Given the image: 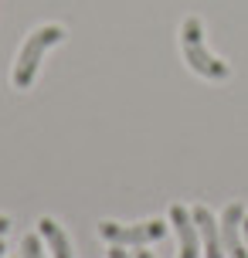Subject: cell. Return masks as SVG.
I'll use <instances>...</instances> for the list:
<instances>
[{"instance_id": "6da1fadb", "label": "cell", "mask_w": 248, "mask_h": 258, "mask_svg": "<svg viewBox=\"0 0 248 258\" xmlns=\"http://www.w3.org/2000/svg\"><path fill=\"white\" fill-rule=\"evenodd\" d=\"M61 38H65V27H61V24H41L38 31H34V34L21 44L17 61H14V72H11L14 89H21V92L31 89V82H34V75H38L44 51H48L51 44H58Z\"/></svg>"}, {"instance_id": "7a4b0ae2", "label": "cell", "mask_w": 248, "mask_h": 258, "mask_svg": "<svg viewBox=\"0 0 248 258\" xmlns=\"http://www.w3.org/2000/svg\"><path fill=\"white\" fill-rule=\"evenodd\" d=\"M180 51H183V61L191 64L201 78L224 82V78L231 75V68H228L218 54L208 51V44H204V27H201L197 17H187L180 24Z\"/></svg>"}, {"instance_id": "3957f363", "label": "cell", "mask_w": 248, "mask_h": 258, "mask_svg": "<svg viewBox=\"0 0 248 258\" xmlns=\"http://www.w3.org/2000/svg\"><path fill=\"white\" fill-rule=\"evenodd\" d=\"M167 234V224L163 221H143V224H116V221H102L99 224V238L109 241V245H153Z\"/></svg>"}, {"instance_id": "277c9868", "label": "cell", "mask_w": 248, "mask_h": 258, "mask_svg": "<svg viewBox=\"0 0 248 258\" xmlns=\"http://www.w3.org/2000/svg\"><path fill=\"white\" fill-rule=\"evenodd\" d=\"M245 207L241 204H228L221 211V245H224V258H248V248L241 245V221H245Z\"/></svg>"}, {"instance_id": "5b68a950", "label": "cell", "mask_w": 248, "mask_h": 258, "mask_svg": "<svg viewBox=\"0 0 248 258\" xmlns=\"http://www.w3.org/2000/svg\"><path fill=\"white\" fill-rule=\"evenodd\" d=\"M170 224H173L177 241H180L177 258H197V255H201V234H197L194 214H187V207H183V204H173V207H170Z\"/></svg>"}, {"instance_id": "8992f818", "label": "cell", "mask_w": 248, "mask_h": 258, "mask_svg": "<svg viewBox=\"0 0 248 258\" xmlns=\"http://www.w3.org/2000/svg\"><path fill=\"white\" fill-rule=\"evenodd\" d=\"M194 224H197V234H201V251L208 258H224V245H221V228L211 214L208 207H194Z\"/></svg>"}, {"instance_id": "52a82bcc", "label": "cell", "mask_w": 248, "mask_h": 258, "mask_svg": "<svg viewBox=\"0 0 248 258\" xmlns=\"http://www.w3.org/2000/svg\"><path fill=\"white\" fill-rule=\"evenodd\" d=\"M38 234L41 241L51 248V258H75V251H72V241H68V234L61 231V224L51 218H41L38 221Z\"/></svg>"}, {"instance_id": "ba28073f", "label": "cell", "mask_w": 248, "mask_h": 258, "mask_svg": "<svg viewBox=\"0 0 248 258\" xmlns=\"http://www.w3.org/2000/svg\"><path fill=\"white\" fill-rule=\"evenodd\" d=\"M21 255L24 258H48L38 234H24V238H21Z\"/></svg>"}, {"instance_id": "9c48e42d", "label": "cell", "mask_w": 248, "mask_h": 258, "mask_svg": "<svg viewBox=\"0 0 248 258\" xmlns=\"http://www.w3.org/2000/svg\"><path fill=\"white\" fill-rule=\"evenodd\" d=\"M109 258H133V255H130V251H126L122 245H112V251H109Z\"/></svg>"}, {"instance_id": "30bf717a", "label": "cell", "mask_w": 248, "mask_h": 258, "mask_svg": "<svg viewBox=\"0 0 248 258\" xmlns=\"http://www.w3.org/2000/svg\"><path fill=\"white\" fill-rule=\"evenodd\" d=\"M7 231H11V218H4V214H0V238H4Z\"/></svg>"}, {"instance_id": "8fae6325", "label": "cell", "mask_w": 248, "mask_h": 258, "mask_svg": "<svg viewBox=\"0 0 248 258\" xmlns=\"http://www.w3.org/2000/svg\"><path fill=\"white\" fill-rule=\"evenodd\" d=\"M136 258H157L153 251H136Z\"/></svg>"}, {"instance_id": "7c38bea8", "label": "cell", "mask_w": 248, "mask_h": 258, "mask_svg": "<svg viewBox=\"0 0 248 258\" xmlns=\"http://www.w3.org/2000/svg\"><path fill=\"white\" fill-rule=\"evenodd\" d=\"M241 228H245V241H248V214H245V221H241Z\"/></svg>"}, {"instance_id": "4fadbf2b", "label": "cell", "mask_w": 248, "mask_h": 258, "mask_svg": "<svg viewBox=\"0 0 248 258\" xmlns=\"http://www.w3.org/2000/svg\"><path fill=\"white\" fill-rule=\"evenodd\" d=\"M4 251H7V248H4V241H0V258H4Z\"/></svg>"}]
</instances>
